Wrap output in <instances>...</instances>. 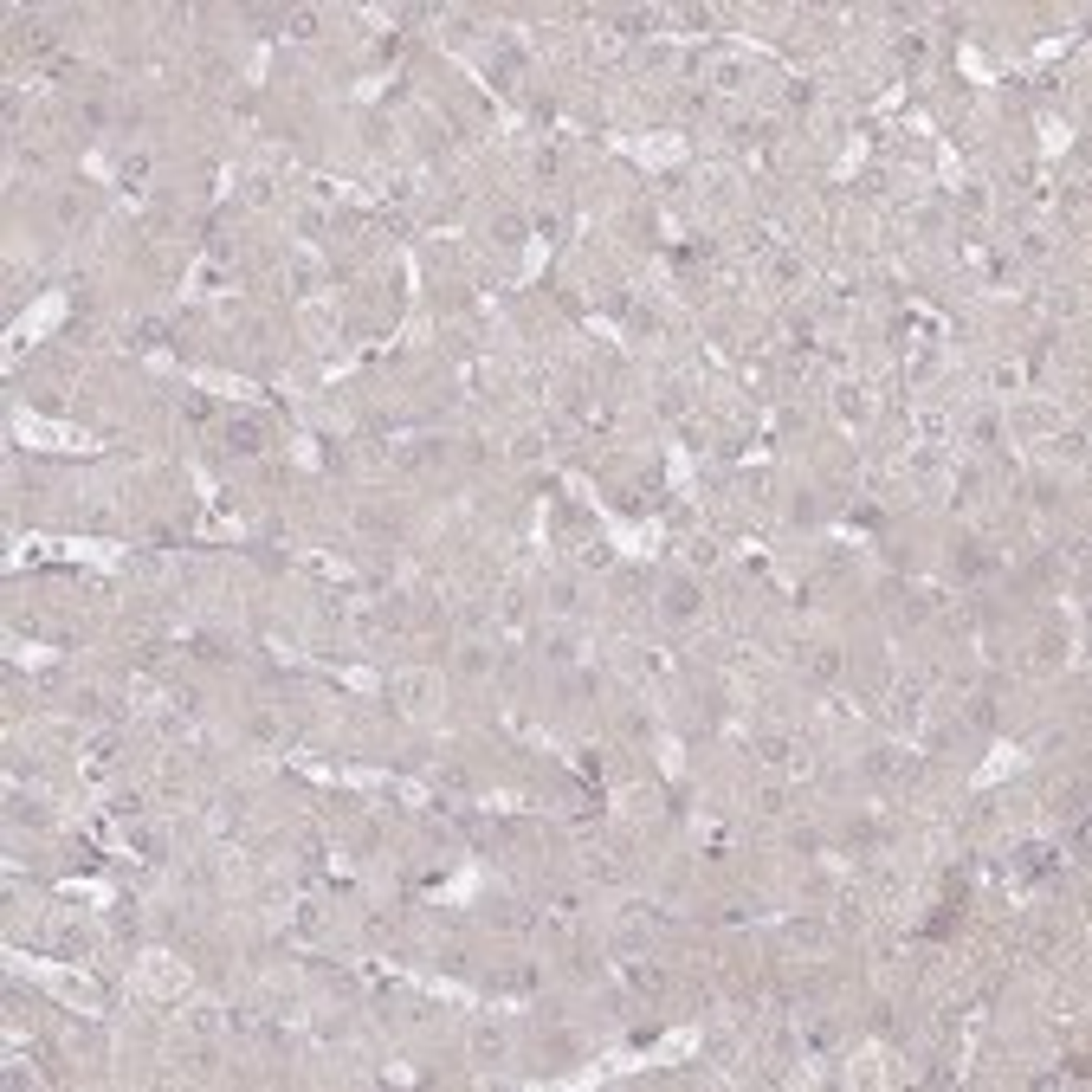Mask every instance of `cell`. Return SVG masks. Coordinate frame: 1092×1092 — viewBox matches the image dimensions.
I'll use <instances>...</instances> for the list:
<instances>
[{
  "label": "cell",
  "mask_w": 1092,
  "mask_h": 1092,
  "mask_svg": "<svg viewBox=\"0 0 1092 1092\" xmlns=\"http://www.w3.org/2000/svg\"><path fill=\"white\" fill-rule=\"evenodd\" d=\"M356 530H369V537H395V517H388V511H375V504H356Z\"/></svg>",
  "instance_id": "obj_6"
},
{
  "label": "cell",
  "mask_w": 1092,
  "mask_h": 1092,
  "mask_svg": "<svg viewBox=\"0 0 1092 1092\" xmlns=\"http://www.w3.org/2000/svg\"><path fill=\"white\" fill-rule=\"evenodd\" d=\"M550 608H556V614H576V608H582V602H576V582H556V588H550Z\"/></svg>",
  "instance_id": "obj_8"
},
{
  "label": "cell",
  "mask_w": 1092,
  "mask_h": 1092,
  "mask_svg": "<svg viewBox=\"0 0 1092 1092\" xmlns=\"http://www.w3.org/2000/svg\"><path fill=\"white\" fill-rule=\"evenodd\" d=\"M472 1060H479V1067H498V1060H504V1028L498 1021H479L472 1028Z\"/></svg>",
  "instance_id": "obj_3"
},
{
  "label": "cell",
  "mask_w": 1092,
  "mask_h": 1092,
  "mask_svg": "<svg viewBox=\"0 0 1092 1092\" xmlns=\"http://www.w3.org/2000/svg\"><path fill=\"white\" fill-rule=\"evenodd\" d=\"M285 279H291V285H297V291H311V285H317V265H311V259H297V265H291V271H285Z\"/></svg>",
  "instance_id": "obj_9"
},
{
  "label": "cell",
  "mask_w": 1092,
  "mask_h": 1092,
  "mask_svg": "<svg viewBox=\"0 0 1092 1092\" xmlns=\"http://www.w3.org/2000/svg\"><path fill=\"white\" fill-rule=\"evenodd\" d=\"M698 614H704L698 582H672V588H666V621H698Z\"/></svg>",
  "instance_id": "obj_2"
},
{
  "label": "cell",
  "mask_w": 1092,
  "mask_h": 1092,
  "mask_svg": "<svg viewBox=\"0 0 1092 1092\" xmlns=\"http://www.w3.org/2000/svg\"><path fill=\"white\" fill-rule=\"evenodd\" d=\"M491 666H498V660H491V646H479V640L459 646V672H466V679H485Z\"/></svg>",
  "instance_id": "obj_5"
},
{
  "label": "cell",
  "mask_w": 1092,
  "mask_h": 1092,
  "mask_svg": "<svg viewBox=\"0 0 1092 1092\" xmlns=\"http://www.w3.org/2000/svg\"><path fill=\"white\" fill-rule=\"evenodd\" d=\"M898 59L918 65V59H924V39H918V33H912V39H898Z\"/></svg>",
  "instance_id": "obj_10"
},
{
  "label": "cell",
  "mask_w": 1092,
  "mask_h": 1092,
  "mask_svg": "<svg viewBox=\"0 0 1092 1092\" xmlns=\"http://www.w3.org/2000/svg\"><path fill=\"white\" fill-rule=\"evenodd\" d=\"M660 982H666L660 970H646V963H634V989H660Z\"/></svg>",
  "instance_id": "obj_11"
},
{
  "label": "cell",
  "mask_w": 1092,
  "mask_h": 1092,
  "mask_svg": "<svg viewBox=\"0 0 1092 1092\" xmlns=\"http://www.w3.org/2000/svg\"><path fill=\"white\" fill-rule=\"evenodd\" d=\"M227 440H233V453H259V440H265V427H259L253 414H246V421H233V427H227Z\"/></svg>",
  "instance_id": "obj_4"
},
{
  "label": "cell",
  "mask_w": 1092,
  "mask_h": 1092,
  "mask_svg": "<svg viewBox=\"0 0 1092 1092\" xmlns=\"http://www.w3.org/2000/svg\"><path fill=\"white\" fill-rule=\"evenodd\" d=\"M395 698L407 704V712H433V698H440V679H433V672H407V679H395Z\"/></svg>",
  "instance_id": "obj_1"
},
{
  "label": "cell",
  "mask_w": 1092,
  "mask_h": 1092,
  "mask_svg": "<svg viewBox=\"0 0 1092 1092\" xmlns=\"http://www.w3.org/2000/svg\"><path fill=\"white\" fill-rule=\"evenodd\" d=\"M808 672H814V679H834V672H840V653H834V646H814Z\"/></svg>",
  "instance_id": "obj_7"
}]
</instances>
